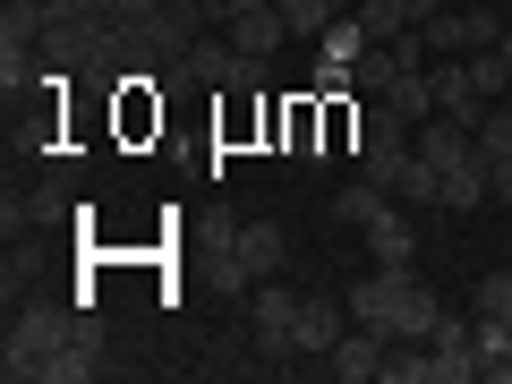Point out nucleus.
<instances>
[{
  "label": "nucleus",
  "mask_w": 512,
  "mask_h": 384,
  "mask_svg": "<svg viewBox=\"0 0 512 384\" xmlns=\"http://www.w3.org/2000/svg\"><path fill=\"white\" fill-rule=\"evenodd\" d=\"M359 239H367V256H376V265H419V222H410V205H384Z\"/></svg>",
  "instance_id": "obj_11"
},
{
  "label": "nucleus",
  "mask_w": 512,
  "mask_h": 384,
  "mask_svg": "<svg viewBox=\"0 0 512 384\" xmlns=\"http://www.w3.org/2000/svg\"><path fill=\"white\" fill-rule=\"evenodd\" d=\"M427 86H436V111H444V120H461V128L487 120V94H478L470 60H427Z\"/></svg>",
  "instance_id": "obj_6"
},
{
  "label": "nucleus",
  "mask_w": 512,
  "mask_h": 384,
  "mask_svg": "<svg viewBox=\"0 0 512 384\" xmlns=\"http://www.w3.org/2000/svg\"><path fill=\"white\" fill-rule=\"evenodd\" d=\"M384 384H436V367H427V342H393V350H384Z\"/></svg>",
  "instance_id": "obj_18"
},
{
  "label": "nucleus",
  "mask_w": 512,
  "mask_h": 384,
  "mask_svg": "<svg viewBox=\"0 0 512 384\" xmlns=\"http://www.w3.org/2000/svg\"><path fill=\"white\" fill-rule=\"evenodd\" d=\"M350 333V299H299V316H291V342H299V359H325L333 342Z\"/></svg>",
  "instance_id": "obj_7"
},
{
  "label": "nucleus",
  "mask_w": 512,
  "mask_h": 384,
  "mask_svg": "<svg viewBox=\"0 0 512 384\" xmlns=\"http://www.w3.org/2000/svg\"><path fill=\"white\" fill-rule=\"evenodd\" d=\"M487 197H495V180H487V154H470V163H453V171H444V214H478Z\"/></svg>",
  "instance_id": "obj_13"
},
{
  "label": "nucleus",
  "mask_w": 512,
  "mask_h": 384,
  "mask_svg": "<svg viewBox=\"0 0 512 384\" xmlns=\"http://www.w3.org/2000/svg\"><path fill=\"white\" fill-rule=\"evenodd\" d=\"M384 350H393V333H376V325H350L342 342L325 350V367L342 384H367V376H384Z\"/></svg>",
  "instance_id": "obj_8"
},
{
  "label": "nucleus",
  "mask_w": 512,
  "mask_h": 384,
  "mask_svg": "<svg viewBox=\"0 0 512 384\" xmlns=\"http://www.w3.org/2000/svg\"><path fill=\"white\" fill-rule=\"evenodd\" d=\"M427 367H436V384H478V342L461 316H444L436 342H427Z\"/></svg>",
  "instance_id": "obj_12"
},
{
  "label": "nucleus",
  "mask_w": 512,
  "mask_h": 384,
  "mask_svg": "<svg viewBox=\"0 0 512 384\" xmlns=\"http://www.w3.org/2000/svg\"><path fill=\"white\" fill-rule=\"evenodd\" d=\"M291 316H299V299L282 291V282H256V291H248V325H256V359H265V367L299 359V342H291Z\"/></svg>",
  "instance_id": "obj_3"
},
{
  "label": "nucleus",
  "mask_w": 512,
  "mask_h": 384,
  "mask_svg": "<svg viewBox=\"0 0 512 384\" xmlns=\"http://www.w3.org/2000/svg\"><path fill=\"white\" fill-rule=\"evenodd\" d=\"M384 111H402L410 128H419V120H436V86H427V69L393 77V94H384Z\"/></svg>",
  "instance_id": "obj_16"
},
{
  "label": "nucleus",
  "mask_w": 512,
  "mask_h": 384,
  "mask_svg": "<svg viewBox=\"0 0 512 384\" xmlns=\"http://www.w3.org/2000/svg\"><path fill=\"white\" fill-rule=\"evenodd\" d=\"M231 256L248 265V282H274L291 265V231L282 222H231Z\"/></svg>",
  "instance_id": "obj_5"
},
{
  "label": "nucleus",
  "mask_w": 512,
  "mask_h": 384,
  "mask_svg": "<svg viewBox=\"0 0 512 384\" xmlns=\"http://www.w3.org/2000/svg\"><path fill=\"white\" fill-rule=\"evenodd\" d=\"M274 9H282V18H291V35H308V43L325 35L333 18H342V9H333V0H274Z\"/></svg>",
  "instance_id": "obj_20"
},
{
  "label": "nucleus",
  "mask_w": 512,
  "mask_h": 384,
  "mask_svg": "<svg viewBox=\"0 0 512 384\" xmlns=\"http://www.w3.org/2000/svg\"><path fill=\"white\" fill-rule=\"evenodd\" d=\"M222 35H231V43H239V52H248V60H274L282 43H291V18H282L274 0H248V9H239V18L222 26Z\"/></svg>",
  "instance_id": "obj_9"
},
{
  "label": "nucleus",
  "mask_w": 512,
  "mask_h": 384,
  "mask_svg": "<svg viewBox=\"0 0 512 384\" xmlns=\"http://www.w3.org/2000/svg\"><path fill=\"white\" fill-rule=\"evenodd\" d=\"M43 26H52V9H43V0H9V9H0V52H35Z\"/></svg>",
  "instance_id": "obj_14"
},
{
  "label": "nucleus",
  "mask_w": 512,
  "mask_h": 384,
  "mask_svg": "<svg viewBox=\"0 0 512 384\" xmlns=\"http://www.w3.org/2000/svg\"><path fill=\"white\" fill-rule=\"evenodd\" d=\"M410 282H419V265H376V274H359V291H350V325L393 333V316H402Z\"/></svg>",
  "instance_id": "obj_4"
},
{
  "label": "nucleus",
  "mask_w": 512,
  "mask_h": 384,
  "mask_svg": "<svg viewBox=\"0 0 512 384\" xmlns=\"http://www.w3.org/2000/svg\"><path fill=\"white\" fill-rule=\"evenodd\" d=\"M350 18L367 26V43H393V35H410V9H402V0H359Z\"/></svg>",
  "instance_id": "obj_17"
},
{
  "label": "nucleus",
  "mask_w": 512,
  "mask_h": 384,
  "mask_svg": "<svg viewBox=\"0 0 512 384\" xmlns=\"http://www.w3.org/2000/svg\"><path fill=\"white\" fill-rule=\"evenodd\" d=\"M239 9H248V0H205V18H214V26H231Z\"/></svg>",
  "instance_id": "obj_22"
},
{
  "label": "nucleus",
  "mask_w": 512,
  "mask_h": 384,
  "mask_svg": "<svg viewBox=\"0 0 512 384\" xmlns=\"http://www.w3.org/2000/svg\"><path fill=\"white\" fill-rule=\"evenodd\" d=\"M359 52H367V26L359 18H333L325 35H316V86H350Z\"/></svg>",
  "instance_id": "obj_10"
},
{
  "label": "nucleus",
  "mask_w": 512,
  "mask_h": 384,
  "mask_svg": "<svg viewBox=\"0 0 512 384\" xmlns=\"http://www.w3.org/2000/svg\"><path fill=\"white\" fill-rule=\"evenodd\" d=\"M384 205H393V188H376V180L359 171V180H350L342 197H333V222H350V231H367V222H376Z\"/></svg>",
  "instance_id": "obj_15"
},
{
  "label": "nucleus",
  "mask_w": 512,
  "mask_h": 384,
  "mask_svg": "<svg viewBox=\"0 0 512 384\" xmlns=\"http://www.w3.org/2000/svg\"><path fill=\"white\" fill-rule=\"evenodd\" d=\"M470 77H478V94H487V103H495V94L512 86V69H504V52H470Z\"/></svg>",
  "instance_id": "obj_21"
},
{
  "label": "nucleus",
  "mask_w": 512,
  "mask_h": 384,
  "mask_svg": "<svg viewBox=\"0 0 512 384\" xmlns=\"http://www.w3.org/2000/svg\"><path fill=\"white\" fill-rule=\"evenodd\" d=\"M197 35H214L205 0H154V18L137 26V43H146V60H154V69H171V60H180Z\"/></svg>",
  "instance_id": "obj_2"
},
{
  "label": "nucleus",
  "mask_w": 512,
  "mask_h": 384,
  "mask_svg": "<svg viewBox=\"0 0 512 384\" xmlns=\"http://www.w3.org/2000/svg\"><path fill=\"white\" fill-rule=\"evenodd\" d=\"M77 333V316L69 308H18L9 316V342H0V367H9V384H43V367H52V350Z\"/></svg>",
  "instance_id": "obj_1"
},
{
  "label": "nucleus",
  "mask_w": 512,
  "mask_h": 384,
  "mask_svg": "<svg viewBox=\"0 0 512 384\" xmlns=\"http://www.w3.org/2000/svg\"><path fill=\"white\" fill-rule=\"evenodd\" d=\"M470 316H495V325H512V274H504V265H495V274H478Z\"/></svg>",
  "instance_id": "obj_19"
}]
</instances>
